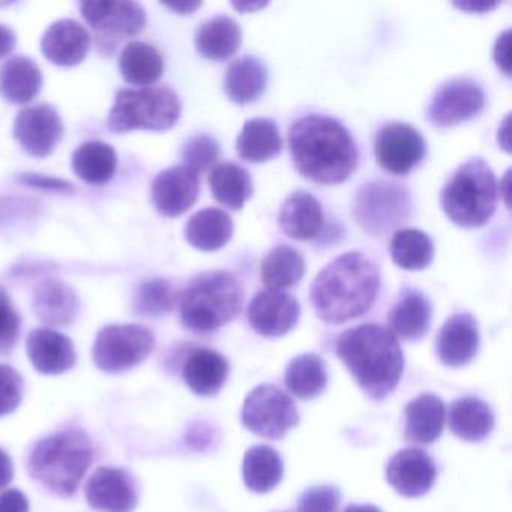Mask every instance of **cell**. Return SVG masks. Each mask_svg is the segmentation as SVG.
Listing matches in <instances>:
<instances>
[{"label":"cell","mask_w":512,"mask_h":512,"mask_svg":"<svg viewBox=\"0 0 512 512\" xmlns=\"http://www.w3.org/2000/svg\"><path fill=\"white\" fill-rule=\"evenodd\" d=\"M389 254L398 268L422 271L433 262V239L418 229L397 230L389 242Z\"/></svg>","instance_id":"obj_39"},{"label":"cell","mask_w":512,"mask_h":512,"mask_svg":"<svg viewBox=\"0 0 512 512\" xmlns=\"http://www.w3.org/2000/svg\"><path fill=\"white\" fill-rule=\"evenodd\" d=\"M448 422L455 436L466 442H481L493 431V410L479 398H460L452 403Z\"/></svg>","instance_id":"obj_32"},{"label":"cell","mask_w":512,"mask_h":512,"mask_svg":"<svg viewBox=\"0 0 512 512\" xmlns=\"http://www.w3.org/2000/svg\"><path fill=\"white\" fill-rule=\"evenodd\" d=\"M34 310L47 325L68 326L80 310V299L68 284L46 280L35 289Z\"/></svg>","instance_id":"obj_25"},{"label":"cell","mask_w":512,"mask_h":512,"mask_svg":"<svg viewBox=\"0 0 512 512\" xmlns=\"http://www.w3.org/2000/svg\"><path fill=\"white\" fill-rule=\"evenodd\" d=\"M182 158H184L185 167L193 170L197 175L208 172L214 169L220 158V145L214 137L199 134L185 143Z\"/></svg>","instance_id":"obj_41"},{"label":"cell","mask_w":512,"mask_h":512,"mask_svg":"<svg viewBox=\"0 0 512 512\" xmlns=\"http://www.w3.org/2000/svg\"><path fill=\"white\" fill-rule=\"evenodd\" d=\"M268 86V68L256 56H242L229 65L224 91L230 101L248 104L259 100Z\"/></svg>","instance_id":"obj_26"},{"label":"cell","mask_w":512,"mask_h":512,"mask_svg":"<svg viewBox=\"0 0 512 512\" xmlns=\"http://www.w3.org/2000/svg\"><path fill=\"white\" fill-rule=\"evenodd\" d=\"M26 347L35 370L43 374L67 373L77 362L73 341L53 329H34L29 334Z\"/></svg>","instance_id":"obj_21"},{"label":"cell","mask_w":512,"mask_h":512,"mask_svg":"<svg viewBox=\"0 0 512 512\" xmlns=\"http://www.w3.org/2000/svg\"><path fill=\"white\" fill-rule=\"evenodd\" d=\"M242 424L265 439L280 440L299 424L295 401L274 385H260L247 395Z\"/></svg>","instance_id":"obj_10"},{"label":"cell","mask_w":512,"mask_h":512,"mask_svg":"<svg viewBox=\"0 0 512 512\" xmlns=\"http://www.w3.org/2000/svg\"><path fill=\"white\" fill-rule=\"evenodd\" d=\"M283 145L277 124L269 118H254L245 122L236 140L239 157L256 164L277 158L283 151Z\"/></svg>","instance_id":"obj_28"},{"label":"cell","mask_w":512,"mask_h":512,"mask_svg":"<svg viewBox=\"0 0 512 512\" xmlns=\"http://www.w3.org/2000/svg\"><path fill=\"white\" fill-rule=\"evenodd\" d=\"M509 170L506 172L505 178L500 181V187H497V191H500V196H503V200H505L506 206H509Z\"/></svg>","instance_id":"obj_53"},{"label":"cell","mask_w":512,"mask_h":512,"mask_svg":"<svg viewBox=\"0 0 512 512\" xmlns=\"http://www.w3.org/2000/svg\"><path fill=\"white\" fill-rule=\"evenodd\" d=\"M16 43L17 37L13 29L0 25V59H4L5 56L10 55L14 47H16Z\"/></svg>","instance_id":"obj_49"},{"label":"cell","mask_w":512,"mask_h":512,"mask_svg":"<svg viewBox=\"0 0 512 512\" xmlns=\"http://www.w3.org/2000/svg\"><path fill=\"white\" fill-rule=\"evenodd\" d=\"M64 134L61 116L49 104L26 107L14 122V137L32 157L46 158Z\"/></svg>","instance_id":"obj_15"},{"label":"cell","mask_w":512,"mask_h":512,"mask_svg":"<svg viewBox=\"0 0 512 512\" xmlns=\"http://www.w3.org/2000/svg\"><path fill=\"white\" fill-rule=\"evenodd\" d=\"M268 5V2H233L232 7L241 13H254V11L262 10Z\"/></svg>","instance_id":"obj_52"},{"label":"cell","mask_w":512,"mask_h":512,"mask_svg":"<svg viewBox=\"0 0 512 512\" xmlns=\"http://www.w3.org/2000/svg\"><path fill=\"white\" fill-rule=\"evenodd\" d=\"M343 512H382V509L374 505H350Z\"/></svg>","instance_id":"obj_54"},{"label":"cell","mask_w":512,"mask_h":512,"mask_svg":"<svg viewBox=\"0 0 512 512\" xmlns=\"http://www.w3.org/2000/svg\"><path fill=\"white\" fill-rule=\"evenodd\" d=\"M337 355L352 373L359 388L373 398L388 397L404 370V356L395 335L377 323H364L341 332Z\"/></svg>","instance_id":"obj_3"},{"label":"cell","mask_w":512,"mask_h":512,"mask_svg":"<svg viewBox=\"0 0 512 512\" xmlns=\"http://www.w3.org/2000/svg\"><path fill=\"white\" fill-rule=\"evenodd\" d=\"M278 223L284 235L296 241H310L323 229V209L319 200L307 191H295L281 205Z\"/></svg>","instance_id":"obj_22"},{"label":"cell","mask_w":512,"mask_h":512,"mask_svg":"<svg viewBox=\"0 0 512 512\" xmlns=\"http://www.w3.org/2000/svg\"><path fill=\"white\" fill-rule=\"evenodd\" d=\"M229 371V362L221 353L202 347L190 353L182 368V376L194 394L211 397L221 391Z\"/></svg>","instance_id":"obj_23"},{"label":"cell","mask_w":512,"mask_h":512,"mask_svg":"<svg viewBox=\"0 0 512 512\" xmlns=\"http://www.w3.org/2000/svg\"><path fill=\"white\" fill-rule=\"evenodd\" d=\"M233 236V220L226 211L206 208L196 212L185 226V238L200 251H217L229 244Z\"/></svg>","instance_id":"obj_30"},{"label":"cell","mask_w":512,"mask_h":512,"mask_svg":"<svg viewBox=\"0 0 512 512\" xmlns=\"http://www.w3.org/2000/svg\"><path fill=\"white\" fill-rule=\"evenodd\" d=\"M244 482L254 493H268L283 479L284 466L278 452L271 446L257 445L245 452Z\"/></svg>","instance_id":"obj_36"},{"label":"cell","mask_w":512,"mask_h":512,"mask_svg":"<svg viewBox=\"0 0 512 512\" xmlns=\"http://www.w3.org/2000/svg\"><path fill=\"white\" fill-rule=\"evenodd\" d=\"M427 145L412 125L389 122L383 125L374 140L377 164L391 175L406 176L424 160Z\"/></svg>","instance_id":"obj_11"},{"label":"cell","mask_w":512,"mask_h":512,"mask_svg":"<svg viewBox=\"0 0 512 512\" xmlns=\"http://www.w3.org/2000/svg\"><path fill=\"white\" fill-rule=\"evenodd\" d=\"M154 347V334L145 326L109 325L98 332L92 358L104 373L121 374L142 364Z\"/></svg>","instance_id":"obj_9"},{"label":"cell","mask_w":512,"mask_h":512,"mask_svg":"<svg viewBox=\"0 0 512 512\" xmlns=\"http://www.w3.org/2000/svg\"><path fill=\"white\" fill-rule=\"evenodd\" d=\"M293 164L304 178L322 185L347 181L359 163L350 131L331 116L307 115L289 128Z\"/></svg>","instance_id":"obj_1"},{"label":"cell","mask_w":512,"mask_h":512,"mask_svg":"<svg viewBox=\"0 0 512 512\" xmlns=\"http://www.w3.org/2000/svg\"><path fill=\"white\" fill-rule=\"evenodd\" d=\"M25 383L19 371L7 364H0V418L10 415L23 400Z\"/></svg>","instance_id":"obj_43"},{"label":"cell","mask_w":512,"mask_h":512,"mask_svg":"<svg viewBox=\"0 0 512 512\" xmlns=\"http://www.w3.org/2000/svg\"><path fill=\"white\" fill-rule=\"evenodd\" d=\"M247 316L257 334L266 338L283 337L298 325L301 305L289 293L262 290L251 299Z\"/></svg>","instance_id":"obj_14"},{"label":"cell","mask_w":512,"mask_h":512,"mask_svg":"<svg viewBox=\"0 0 512 512\" xmlns=\"http://www.w3.org/2000/svg\"><path fill=\"white\" fill-rule=\"evenodd\" d=\"M94 461V448L85 431L79 428L59 431L44 437L29 455L32 478L62 497H71L82 484Z\"/></svg>","instance_id":"obj_4"},{"label":"cell","mask_w":512,"mask_h":512,"mask_svg":"<svg viewBox=\"0 0 512 512\" xmlns=\"http://www.w3.org/2000/svg\"><path fill=\"white\" fill-rule=\"evenodd\" d=\"M328 385L326 362L314 353L296 356L286 368V386L302 400L319 397Z\"/></svg>","instance_id":"obj_38"},{"label":"cell","mask_w":512,"mask_h":512,"mask_svg":"<svg viewBox=\"0 0 512 512\" xmlns=\"http://www.w3.org/2000/svg\"><path fill=\"white\" fill-rule=\"evenodd\" d=\"M197 52L211 61L232 58L242 44V29L229 16H215L199 26L194 38Z\"/></svg>","instance_id":"obj_27"},{"label":"cell","mask_w":512,"mask_h":512,"mask_svg":"<svg viewBox=\"0 0 512 512\" xmlns=\"http://www.w3.org/2000/svg\"><path fill=\"white\" fill-rule=\"evenodd\" d=\"M244 299V286L232 272H203L182 292L179 301L182 325L196 334L218 331L239 316Z\"/></svg>","instance_id":"obj_5"},{"label":"cell","mask_w":512,"mask_h":512,"mask_svg":"<svg viewBox=\"0 0 512 512\" xmlns=\"http://www.w3.org/2000/svg\"><path fill=\"white\" fill-rule=\"evenodd\" d=\"M74 173L86 184L106 185L112 181L118 166L115 149L104 142H86L71 158Z\"/></svg>","instance_id":"obj_35"},{"label":"cell","mask_w":512,"mask_h":512,"mask_svg":"<svg viewBox=\"0 0 512 512\" xmlns=\"http://www.w3.org/2000/svg\"><path fill=\"white\" fill-rule=\"evenodd\" d=\"M80 11L100 38L113 44L139 34L146 25L142 5L130 0H91L83 2Z\"/></svg>","instance_id":"obj_13"},{"label":"cell","mask_w":512,"mask_h":512,"mask_svg":"<svg viewBox=\"0 0 512 512\" xmlns=\"http://www.w3.org/2000/svg\"><path fill=\"white\" fill-rule=\"evenodd\" d=\"M353 218L371 236L388 235L412 214V197L403 185L391 181H371L353 197Z\"/></svg>","instance_id":"obj_8"},{"label":"cell","mask_w":512,"mask_h":512,"mask_svg":"<svg viewBox=\"0 0 512 512\" xmlns=\"http://www.w3.org/2000/svg\"><path fill=\"white\" fill-rule=\"evenodd\" d=\"M86 499L100 512H133L139 503L136 481L128 470L98 467L85 487Z\"/></svg>","instance_id":"obj_16"},{"label":"cell","mask_w":512,"mask_h":512,"mask_svg":"<svg viewBox=\"0 0 512 512\" xmlns=\"http://www.w3.org/2000/svg\"><path fill=\"white\" fill-rule=\"evenodd\" d=\"M436 476L433 458L416 448L397 452L386 469L389 484L404 497L424 496L433 487Z\"/></svg>","instance_id":"obj_18"},{"label":"cell","mask_w":512,"mask_h":512,"mask_svg":"<svg viewBox=\"0 0 512 512\" xmlns=\"http://www.w3.org/2000/svg\"><path fill=\"white\" fill-rule=\"evenodd\" d=\"M169 10L176 11L179 14H191L202 7V2H182V4H164Z\"/></svg>","instance_id":"obj_51"},{"label":"cell","mask_w":512,"mask_h":512,"mask_svg":"<svg viewBox=\"0 0 512 512\" xmlns=\"http://www.w3.org/2000/svg\"><path fill=\"white\" fill-rule=\"evenodd\" d=\"M22 329V319L14 308L7 290L0 287V355L8 356L16 347Z\"/></svg>","instance_id":"obj_42"},{"label":"cell","mask_w":512,"mask_h":512,"mask_svg":"<svg viewBox=\"0 0 512 512\" xmlns=\"http://www.w3.org/2000/svg\"><path fill=\"white\" fill-rule=\"evenodd\" d=\"M199 194V175L185 166L163 170L152 184V202L164 217H181L197 202Z\"/></svg>","instance_id":"obj_17"},{"label":"cell","mask_w":512,"mask_h":512,"mask_svg":"<svg viewBox=\"0 0 512 512\" xmlns=\"http://www.w3.org/2000/svg\"><path fill=\"white\" fill-rule=\"evenodd\" d=\"M493 59L497 68L506 77L511 76V29H506L497 37L493 49Z\"/></svg>","instance_id":"obj_46"},{"label":"cell","mask_w":512,"mask_h":512,"mask_svg":"<svg viewBox=\"0 0 512 512\" xmlns=\"http://www.w3.org/2000/svg\"><path fill=\"white\" fill-rule=\"evenodd\" d=\"M340 491L332 485L308 488L298 503V512H338Z\"/></svg>","instance_id":"obj_44"},{"label":"cell","mask_w":512,"mask_h":512,"mask_svg":"<svg viewBox=\"0 0 512 512\" xmlns=\"http://www.w3.org/2000/svg\"><path fill=\"white\" fill-rule=\"evenodd\" d=\"M176 301V292L163 278L146 281L137 292L136 307L140 314L158 317L169 313Z\"/></svg>","instance_id":"obj_40"},{"label":"cell","mask_w":512,"mask_h":512,"mask_svg":"<svg viewBox=\"0 0 512 512\" xmlns=\"http://www.w3.org/2000/svg\"><path fill=\"white\" fill-rule=\"evenodd\" d=\"M43 74L32 59L14 56L0 68V95L13 104H28L40 94Z\"/></svg>","instance_id":"obj_31"},{"label":"cell","mask_w":512,"mask_h":512,"mask_svg":"<svg viewBox=\"0 0 512 512\" xmlns=\"http://www.w3.org/2000/svg\"><path fill=\"white\" fill-rule=\"evenodd\" d=\"M0 512H29V500L16 488L0 493Z\"/></svg>","instance_id":"obj_47"},{"label":"cell","mask_w":512,"mask_h":512,"mask_svg":"<svg viewBox=\"0 0 512 512\" xmlns=\"http://www.w3.org/2000/svg\"><path fill=\"white\" fill-rule=\"evenodd\" d=\"M485 94L472 79H452L443 83L431 98L427 116L437 128H451L481 115Z\"/></svg>","instance_id":"obj_12"},{"label":"cell","mask_w":512,"mask_h":512,"mask_svg":"<svg viewBox=\"0 0 512 512\" xmlns=\"http://www.w3.org/2000/svg\"><path fill=\"white\" fill-rule=\"evenodd\" d=\"M119 68L125 82L148 88L163 76V56L151 44L133 41L122 50Z\"/></svg>","instance_id":"obj_34"},{"label":"cell","mask_w":512,"mask_h":512,"mask_svg":"<svg viewBox=\"0 0 512 512\" xmlns=\"http://www.w3.org/2000/svg\"><path fill=\"white\" fill-rule=\"evenodd\" d=\"M478 322L469 313L455 314L437 334L436 352L442 364L458 368L469 364L479 350Z\"/></svg>","instance_id":"obj_19"},{"label":"cell","mask_w":512,"mask_h":512,"mask_svg":"<svg viewBox=\"0 0 512 512\" xmlns=\"http://www.w3.org/2000/svg\"><path fill=\"white\" fill-rule=\"evenodd\" d=\"M14 478V466L10 455L0 448V490L7 487Z\"/></svg>","instance_id":"obj_48"},{"label":"cell","mask_w":512,"mask_h":512,"mask_svg":"<svg viewBox=\"0 0 512 512\" xmlns=\"http://www.w3.org/2000/svg\"><path fill=\"white\" fill-rule=\"evenodd\" d=\"M262 281L269 290L290 289L305 275V259L290 245H278L262 262Z\"/></svg>","instance_id":"obj_37"},{"label":"cell","mask_w":512,"mask_h":512,"mask_svg":"<svg viewBox=\"0 0 512 512\" xmlns=\"http://www.w3.org/2000/svg\"><path fill=\"white\" fill-rule=\"evenodd\" d=\"M209 187L215 200L233 211L244 208L254 193L250 173L235 163L215 166L209 175Z\"/></svg>","instance_id":"obj_33"},{"label":"cell","mask_w":512,"mask_h":512,"mask_svg":"<svg viewBox=\"0 0 512 512\" xmlns=\"http://www.w3.org/2000/svg\"><path fill=\"white\" fill-rule=\"evenodd\" d=\"M454 7L469 11V13L481 14L494 10V8L499 7V4L497 2H454Z\"/></svg>","instance_id":"obj_50"},{"label":"cell","mask_w":512,"mask_h":512,"mask_svg":"<svg viewBox=\"0 0 512 512\" xmlns=\"http://www.w3.org/2000/svg\"><path fill=\"white\" fill-rule=\"evenodd\" d=\"M497 187L490 166L482 158H470L443 187V212L457 226L466 229L485 226L496 211Z\"/></svg>","instance_id":"obj_6"},{"label":"cell","mask_w":512,"mask_h":512,"mask_svg":"<svg viewBox=\"0 0 512 512\" xmlns=\"http://www.w3.org/2000/svg\"><path fill=\"white\" fill-rule=\"evenodd\" d=\"M181 112L178 94L167 86L121 89L110 110L107 127L116 134L133 130L166 131L176 125Z\"/></svg>","instance_id":"obj_7"},{"label":"cell","mask_w":512,"mask_h":512,"mask_svg":"<svg viewBox=\"0 0 512 512\" xmlns=\"http://www.w3.org/2000/svg\"><path fill=\"white\" fill-rule=\"evenodd\" d=\"M41 50L52 64L74 67L82 64L91 50V35L74 20H59L50 25L41 40Z\"/></svg>","instance_id":"obj_20"},{"label":"cell","mask_w":512,"mask_h":512,"mask_svg":"<svg viewBox=\"0 0 512 512\" xmlns=\"http://www.w3.org/2000/svg\"><path fill=\"white\" fill-rule=\"evenodd\" d=\"M20 182L29 185V187L40 188L44 191H53V193H73L74 187L70 182L62 181V179L49 178V176L34 175V173H26L19 176Z\"/></svg>","instance_id":"obj_45"},{"label":"cell","mask_w":512,"mask_h":512,"mask_svg":"<svg viewBox=\"0 0 512 512\" xmlns=\"http://www.w3.org/2000/svg\"><path fill=\"white\" fill-rule=\"evenodd\" d=\"M433 317L430 299L419 290H406L391 308L388 316L389 331L395 338L419 340L427 334Z\"/></svg>","instance_id":"obj_24"},{"label":"cell","mask_w":512,"mask_h":512,"mask_svg":"<svg viewBox=\"0 0 512 512\" xmlns=\"http://www.w3.org/2000/svg\"><path fill=\"white\" fill-rule=\"evenodd\" d=\"M379 286L376 263L359 251H349L317 274L310 298L323 322L340 325L364 316L376 302Z\"/></svg>","instance_id":"obj_2"},{"label":"cell","mask_w":512,"mask_h":512,"mask_svg":"<svg viewBox=\"0 0 512 512\" xmlns=\"http://www.w3.org/2000/svg\"><path fill=\"white\" fill-rule=\"evenodd\" d=\"M445 427V404L437 395L422 394L406 407V437L410 442L430 445Z\"/></svg>","instance_id":"obj_29"}]
</instances>
